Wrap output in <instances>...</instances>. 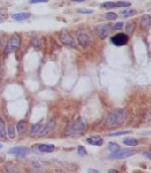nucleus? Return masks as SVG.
<instances>
[{"instance_id": "nucleus-1", "label": "nucleus", "mask_w": 151, "mask_h": 173, "mask_svg": "<svg viewBox=\"0 0 151 173\" xmlns=\"http://www.w3.org/2000/svg\"><path fill=\"white\" fill-rule=\"evenodd\" d=\"M86 126L85 122L81 121V120H77L75 122L69 124V126L66 128V135L69 137H80L83 135L86 131Z\"/></svg>"}, {"instance_id": "nucleus-2", "label": "nucleus", "mask_w": 151, "mask_h": 173, "mask_svg": "<svg viewBox=\"0 0 151 173\" xmlns=\"http://www.w3.org/2000/svg\"><path fill=\"white\" fill-rule=\"evenodd\" d=\"M127 118V113L124 110H118V111L112 112L110 115L107 117L106 119V124L111 127L119 126L125 121Z\"/></svg>"}, {"instance_id": "nucleus-3", "label": "nucleus", "mask_w": 151, "mask_h": 173, "mask_svg": "<svg viewBox=\"0 0 151 173\" xmlns=\"http://www.w3.org/2000/svg\"><path fill=\"white\" fill-rule=\"evenodd\" d=\"M136 153V151L134 150H130V149H118L117 151L112 152L108 155L109 159H116V160H120V159H125L128 157L132 156Z\"/></svg>"}, {"instance_id": "nucleus-4", "label": "nucleus", "mask_w": 151, "mask_h": 173, "mask_svg": "<svg viewBox=\"0 0 151 173\" xmlns=\"http://www.w3.org/2000/svg\"><path fill=\"white\" fill-rule=\"evenodd\" d=\"M20 45H21V38H20L18 34H14L9 39L6 48H5V51H6V54H12V52H15L17 49L19 48Z\"/></svg>"}, {"instance_id": "nucleus-5", "label": "nucleus", "mask_w": 151, "mask_h": 173, "mask_svg": "<svg viewBox=\"0 0 151 173\" xmlns=\"http://www.w3.org/2000/svg\"><path fill=\"white\" fill-rule=\"evenodd\" d=\"M129 40V37L126 33H120L116 34L113 37H111V42L114 45H117V46H122V45H126Z\"/></svg>"}, {"instance_id": "nucleus-6", "label": "nucleus", "mask_w": 151, "mask_h": 173, "mask_svg": "<svg viewBox=\"0 0 151 173\" xmlns=\"http://www.w3.org/2000/svg\"><path fill=\"white\" fill-rule=\"evenodd\" d=\"M77 35H78V40H79V43L82 45V46L86 47L92 43L91 37H90L89 34H88L86 31H84V30H82V29L78 30Z\"/></svg>"}, {"instance_id": "nucleus-7", "label": "nucleus", "mask_w": 151, "mask_h": 173, "mask_svg": "<svg viewBox=\"0 0 151 173\" xmlns=\"http://www.w3.org/2000/svg\"><path fill=\"white\" fill-rule=\"evenodd\" d=\"M61 41H62L64 44L69 45V46H72V47H76V41H75L74 37L72 36V34L70 33L69 31H64L62 32L61 34Z\"/></svg>"}, {"instance_id": "nucleus-8", "label": "nucleus", "mask_w": 151, "mask_h": 173, "mask_svg": "<svg viewBox=\"0 0 151 173\" xmlns=\"http://www.w3.org/2000/svg\"><path fill=\"white\" fill-rule=\"evenodd\" d=\"M55 126V120H53V119L49 120V122H47V124L45 125V126H41V130H39L37 136H39V137H45L49 132H51V131L53 130Z\"/></svg>"}, {"instance_id": "nucleus-9", "label": "nucleus", "mask_w": 151, "mask_h": 173, "mask_svg": "<svg viewBox=\"0 0 151 173\" xmlns=\"http://www.w3.org/2000/svg\"><path fill=\"white\" fill-rule=\"evenodd\" d=\"M131 5V3L125 2V1H119V2H105L103 3V7L106 9H112V8H120V7H128Z\"/></svg>"}, {"instance_id": "nucleus-10", "label": "nucleus", "mask_w": 151, "mask_h": 173, "mask_svg": "<svg viewBox=\"0 0 151 173\" xmlns=\"http://www.w3.org/2000/svg\"><path fill=\"white\" fill-rule=\"evenodd\" d=\"M30 149L29 148H25V147H13L11 149L8 150L9 154H15V155H21V156H24V155H28L30 154Z\"/></svg>"}, {"instance_id": "nucleus-11", "label": "nucleus", "mask_w": 151, "mask_h": 173, "mask_svg": "<svg viewBox=\"0 0 151 173\" xmlns=\"http://www.w3.org/2000/svg\"><path fill=\"white\" fill-rule=\"evenodd\" d=\"M97 32L101 36V38L107 37L109 33L111 32V26L110 25H100L97 27Z\"/></svg>"}, {"instance_id": "nucleus-12", "label": "nucleus", "mask_w": 151, "mask_h": 173, "mask_svg": "<svg viewBox=\"0 0 151 173\" xmlns=\"http://www.w3.org/2000/svg\"><path fill=\"white\" fill-rule=\"evenodd\" d=\"M87 142L93 146H102L104 143V140L100 136H91L87 138Z\"/></svg>"}, {"instance_id": "nucleus-13", "label": "nucleus", "mask_w": 151, "mask_h": 173, "mask_svg": "<svg viewBox=\"0 0 151 173\" xmlns=\"http://www.w3.org/2000/svg\"><path fill=\"white\" fill-rule=\"evenodd\" d=\"M55 147L53 144H39V150L43 153H51L55 151Z\"/></svg>"}, {"instance_id": "nucleus-14", "label": "nucleus", "mask_w": 151, "mask_h": 173, "mask_svg": "<svg viewBox=\"0 0 151 173\" xmlns=\"http://www.w3.org/2000/svg\"><path fill=\"white\" fill-rule=\"evenodd\" d=\"M30 17V13H16V14L12 15V19H14L15 21H23V20L28 19Z\"/></svg>"}, {"instance_id": "nucleus-15", "label": "nucleus", "mask_w": 151, "mask_h": 173, "mask_svg": "<svg viewBox=\"0 0 151 173\" xmlns=\"http://www.w3.org/2000/svg\"><path fill=\"white\" fill-rule=\"evenodd\" d=\"M150 23H151V19H150V15L149 14L143 15V16L141 17L140 24L144 29H147V28L150 27Z\"/></svg>"}, {"instance_id": "nucleus-16", "label": "nucleus", "mask_w": 151, "mask_h": 173, "mask_svg": "<svg viewBox=\"0 0 151 173\" xmlns=\"http://www.w3.org/2000/svg\"><path fill=\"white\" fill-rule=\"evenodd\" d=\"M41 124H34V125H32L31 129H30V136L34 137V136H36V135L39 134V130H41Z\"/></svg>"}, {"instance_id": "nucleus-17", "label": "nucleus", "mask_w": 151, "mask_h": 173, "mask_svg": "<svg viewBox=\"0 0 151 173\" xmlns=\"http://www.w3.org/2000/svg\"><path fill=\"white\" fill-rule=\"evenodd\" d=\"M124 144L127 146H137L138 145V140L135 139V138H126L124 139Z\"/></svg>"}, {"instance_id": "nucleus-18", "label": "nucleus", "mask_w": 151, "mask_h": 173, "mask_svg": "<svg viewBox=\"0 0 151 173\" xmlns=\"http://www.w3.org/2000/svg\"><path fill=\"white\" fill-rule=\"evenodd\" d=\"M25 129H26L25 121H20V122H18V124H17V131H18L20 134H23V133L25 132Z\"/></svg>"}, {"instance_id": "nucleus-19", "label": "nucleus", "mask_w": 151, "mask_h": 173, "mask_svg": "<svg viewBox=\"0 0 151 173\" xmlns=\"http://www.w3.org/2000/svg\"><path fill=\"white\" fill-rule=\"evenodd\" d=\"M5 135H6V131H5L4 123L0 118V139H5Z\"/></svg>"}, {"instance_id": "nucleus-20", "label": "nucleus", "mask_w": 151, "mask_h": 173, "mask_svg": "<svg viewBox=\"0 0 151 173\" xmlns=\"http://www.w3.org/2000/svg\"><path fill=\"white\" fill-rule=\"evenodd\" d=\"M136 14V10H133V9H131V10H123L121 11V15L123 17H131L133 16V15Z\"/></svg>"}, {"instance_id": "nucleus-21", "label": "nucleus", "mask_w": 151, "mask_h": 173, "mask_svg": "<svg viewBox=\"0 0 151 173\" xmlns=\"http://www.w3.org/2000/svg\"><path fill=\"white\" fill-rule=\"evenodd\" d=\"M119 145L118 144H116V143H113V142H110L109 143V146H108V149H109V151L112 153V152H115V151H117L118 149H119Z\"/></svg>"}, {"instance_id": "nucleus-22", "label": "nucleus", "mask_w": 151, "mask_h": 173, "mask_svg": "<svg viewBox=\"0 0 151 173\" xmlns=\"http://www.w3.org/2000/svg\"><path fill=\"white\" fill-rule=\"evenodd\" d=\"M77 12L82 13V14H92V13H94V10L89 8H78Z\"/></svg>"}, {"instance_id": "nucleus-23", "label": "nucleus", "mask_w": 151, "mask_h": 173, "mask_svg": "<svg viewBox=\"0 0 151 173\" xmlns=\"http://www.w3.org/2000/svg\"><path fill=\"white\" fill-rule=\"evenodd\" d=\"M105 19L107 20H115L117 18V14L116 13H113V12H108L104 15Z\"/></svg>"}, {"instance_id": "nucleus-24", "label": "nucleus", "mask_w": 151, "mask_h": 173, "mask_svg": "<svg viewBox=\"0 0 151 173\" xmlns=\"http://www.w3.org/2000/svg\"><path fill=\"white\" fill-rule=\"evenodd\" d=\"M131 133L130 131H121V132H115V133H111L109 134L108 136L110 137H116V136H122V135H126V134H129Z\"/></svg>"}, {"instance_id": "nucleus-25", "label": "nucleus", "mask_w": 151, "mask_h": 173, "mask_svg": "<svg viewBox=\"0 0 151 173\" xmlns=\"http://www.w3.org/2000/svg\"><path fill=\"white\" fill-rule=\"evenodd\" d=\"M78 154H79L80 156H85V155H87V150H86V148L84 147V146H80V147L78 148Z\"/></svg>"}, {"instance_id": "nucleus-26", "label": "nucleus", "mask_w": 151, "mask_h": 173, "mask_svg": "<svg viewBox=\"0 0 151 173\" xmlns=\"http://www.w3.org/2000/svg\"><path fill=\"white\" fill-rule=\"evenodd\" d=\"M134 30V24L133 23H127L126 24V31L128 34H131Z\"/></svg>"}, {"instance_id": "nucleus-27", "label": "nucleus", "mask_w": 151, "mask_h": 173, "mask_svg": "<svg viewBox=\"0 0 151 173\" xmlns=\"http://www.w3.org/2000/svg\"><path fill=\"white\" fill-rule=\"evenodd\" d=\"M8 136H9V138H11V139L15 138V130L12 126L8 127Z\"/></svg>"}, {"instance_id": "nucleus-28", "label": "nucleus", "mask_w": 151, "mask_h": 173, "mask_svg": "<svg viewBox=\"0 0 151 173\" xmlns=\"http://www.w3.org/2000/svg\"><path fill=\"white\" fill-rule=\"evenodd\" d=\"M123 27H124L123 22H117V23L114 25V29H116V30H120V29H122Z\"/></svg>"}, {"instance_id": "nucleus-29", "label": "nucleus", "mask_w": 151, "mask_h": 173, "mask_svg": "<svg viewBox=\"0 0 151 173\" xmlns=\"http://www.w3.org/2000/svg\"><path fill=\"white\" fill-rule=\"evenodd\" d=\"M32 43H33V46H36L37 47V48H39V47H41V41L39 40V38H34L33 40H32Z\"/></svg>"}, {"instance_id": "nucleus-30", "label": "nucleus", "mask_w": 151, "mask_h": 173, "mask_svg": "<svg viewBox=\"0 0 151 173\" xmlns=\"http://www.w3.org/2000/svg\"><path fill=\"white\" fill-rule=\"evenodd\" d=\"M7 18H8L7 14H2V13H0V23H1V22L6 21Z\"/></svg>"}, {"instance_id": "nucleus-31", "label": "nucleus", "mask_w": 151, "mask_h": 173, "mask_svg": "<svg viewBox=\"0 0 151 173\" xmlns=\"http://www.w3.org/2000/svg\"><path fill=\"white\" fill-rule=\"evenodd\" d=\"M49 0H29V3L34 4V3H43V2H47Z\"/></svg>"}, {"instance_id": "nucleus-32", "label": "nucleus", "mask_w": 151, "mask_h": 173, "mask_svg": "<svg viewBox=\"0 0 151 173\" xmlns=\"http://www.w3.org/2000/svg\"><path fill=\"white\" fill-rule=\"evenodd\" d=\"M88 171H89V172H93V173H99V172H100V171L97 170V169H92V168H90Z\"/></svg>"}, {"instance_id": "nucleus-33", "label": "nucleus", "mask_w": 151, "mask_h": 173, "mask_svg": "<svg viewBox=\"0 0 151 173\" xmlns=\"http://www.w3.org/2000/svg\"><path fill=\"white\" fill-rule=\"evenodd\" d=\"M118 172H119V171L116 170V169H110V170H109V173H118Z\"/></svg>"}, {"instance_id": "nucleus-34", "label": "nucleus", "mask_w": 151, "mask_h": 173, "mask_svg": "<svg viewBox=\"0 0 151 173\" xmlns=\"http://www.w3.org/2000/svg\"><path fill=\"white\" fill-rule=\"evenodd\" d=\"M74 1H78V2H83V1H85V0H74Z\"/></svg>"}, {"instance_id": "nucleus-35", "label": "nucleus", "mask_w": 151, "mask_h": 173, "mask_svg": "<svg viewBox=\"0 0 151 173\" xmlns=\"http://www.w3.org/2000/svg\"><path fill=\"white\" fill-rule=\"evenodd\" d=\"M1 148H2V144L0 143V149H1Z\"/></svg>"}]
</instances>
